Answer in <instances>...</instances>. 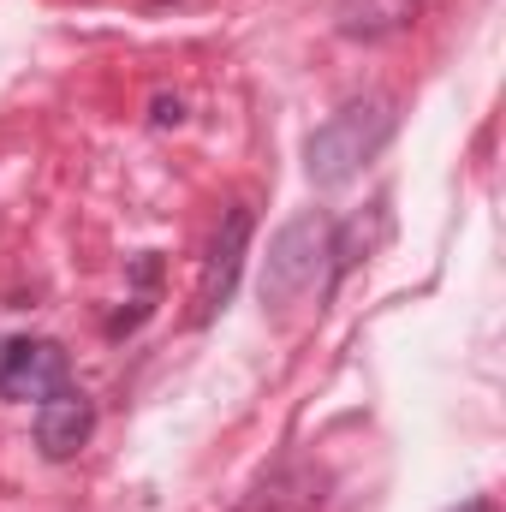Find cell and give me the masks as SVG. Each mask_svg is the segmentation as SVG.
<instances>
[{"instance_id":"1","label":"cell","mask_w":506,"mask_h":512,"mask_svg":"<svg viewBox=\"0 0 506 512\" xmlns=\"http://www.w3.org/2000/svg\"><path fill=\"white\" fill-rule=\"evenodd\" d=\"M399 131V102L393 96H352L346 108H334L322 126L304 137V173L316 191H340L352 185Z\"/></svg>"},{"instance_id":"2","label":"cell","mask_w":506,"mask_h":512,"mask_svg":"<svg viewBox=\"0 0 506 512\" xmlns=\"http://www.w3.org/2000/svg\"><path fill=\"white\" fill-rule=\"evenodd\" d=\"M328 233H334V215H328V209H304V215H292V221L268 239L262 280H256L268 316H286L304 292L328 286Z\"/></svg>"},{"instance_id":"3","label":"cell","mask_w":506,"mask_h":512,"mask_svg":"<svg viewBox=\"0 0 506 512\" xmlns=\"http://www.w3.org/2000/svg\"><path fill=\"white\" fill-rule=\"evenodd\" d=\"M251 227H256L251 203H233V209L221 215L215 245H209V262H203V280H197V310H191L197 328H209V322L233 304L239 274H245V256H251Z\"/></svg>"},{"instance_id":"4","label":"cell","mask_w":506,"mask_h":512,"mask_svg":"<svg viewBox=\"0 0 506 512\" xmlns=\"http://www.w3.org/2000/svg\"><path fill=\"white\" fill-rule=\"evenodd\" d=\"M328 495H334L328 465L286 453V459H274L268 471H256V483L239 495V507L233 512H322L328 507Z\"/></svg>"},{"instance_id":"5","label":"cell","mask_w":506,"mask_h":512,"mask_svg":"<svg viewBox=\"0 0 506 512\" xmlns=\"http://www.w3.org/2000/svg\"><path fill=\"white\" fill-rule=\"evenodd\" d=\"M72 382V358L60 340L48 334H12L6 340V364H0V399L12 405H42L48 393Z\"/></svg>"},{"instance_id":"6","label":"cell","mask_w":506,"mask_h":512,"mask_svg":"<svg viewBox=\"0 0 506 512\" xmlns=\"http://www.w3.org/2000/svg\"><path fill=\"white\" fill-rule=\"evenodd\" d=\"M30 435H36V453H42V459H54V465L78 459V453L90 447V435H96V399L78 382H66L60 393H48V399L36 405Z\"/></svg>"},{"instance_id":"7","label":"cell","mask_w":506,"mask_h":512,"mask_svg":"<svg viewBox=\"0 0 506 512\" xmlns=\"http://www.w3.org/2000/svg\"><path fill=\"white\" fill-rule=\"evenodd\" d=\"M423 0H334V30L346 42H387L417 24Z\"/></svg>"},{"instance_id":"8","label":"cell","mask_w":506,"mask_h":512,"mask_svg":"<svg viewBox=\"0 0 506 512\" xmlns=\"http://www.w3.org/2000/svg\"><path fill=\"white\" fill-rule=\"evenodd\" d=\"M381 239H387V203H370V215L334 221V233H328V286H340Z\"/></svg>"},{"instance_id":"9","label":"cell","mask_w":506,"mask_h":512,"mask_svg":"<svg viewBox=\"0 0 506 512\" xmlns=\"http://www.w3.org/2000/svg\"><path fill=\"white\" fill-rule=\"evenodd\" d=\"M131 286H137V292H131V310H120V316L108 322V340L137 334V328L149 322V310H155L149 298H155V286H161V256H155V251H143L137 262H131Z\"/></svg>"},{"instance_id":"10","label":"cell","mask_w":506,"mask_h":512,"mask_svg":"<svg viewBox=\"0 0 506 512\" xmlns=\"http://www.w3.org/2000/svg\"><path fill=\"white\" fill-rule=\"evenodd\" d=\"M149 120H155V126H185V102H179V96H155V102H149Z\"/></svg>"},{"instance_id":"11","label":"cell","mask_w":506,"mask_h":512,"mask_svg":"<svg viewBox=\"0 0 506 512\" xmlns=\"http://www.w3.org/2000/svg\"><path fill=\"white\" fill-rule=\"evenodd\" d=\"M447 512H501L489 495H471V501H459V507H447Z\"/></svg>"},{"instance_id":"12","label":"cell","mask_w":506,"mask_h":512,"mask_svg":"<svg viewBox=\"0 0 506 512\" xmlns=\"http://www.w3.org/2000/svg\"><path fill=\"white\" fill-rule=\"evenodd\" d=\"M0 364H6V334H0Z\"/></svg>"}]
</instances>
